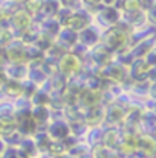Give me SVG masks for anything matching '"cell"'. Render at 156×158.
<instances>
[{"label":"cell","mask_w":156,"mask_h":158,"mask_svg":"<svg viewBox=\"0 0 156 158\" xmlns=\"http://www.w3.org/2000/svg\"><path fill=\"white\" fill-rule=\"evenodd\" d=\"M2 90L9 98H20V96H23V84H21V81H15V79L8 78L6 82L2 85Z\"/></svg>","instance_id":"15"},{"label":"cell","mask_w":156,"mask_h":158,"mask_svg":"<svg viewBox=\"0 0 156 158\" xmlns=\"http://www.w3.org/2000/svg\"><path fill=\"white\" fill-rule=\"evenodd\" d=\"M155 132H156V131H155Z\"/></svg>","instance_id":"51"},{"label":"cell","mask_w":156,"mask_h":158,"mask_svg":"<svg viewBox=\"0 0 156 158\" xmlns=\"http://www.w3.org/2000/svg\"><path fill=\"white\" fill-rule=\"evenodd\" d=\"M61 9L59 0H42V6H41V12L46 19H53L56 17Z\"/></svg>","instance_id":"17"},{"label":"cell","mask_w":156,"mask_h":158,"mask_svg":"<svg viewBox=\"0 0 156 158\" xmlns=\"http://www.w3.org/2000/svg\"><path fill=\"white\" fill-rule=\"evenodd\" d=\"M146 15L141 9H135V11H129L126 12V20L130 26H141V23L144 21Z\"/></svg>","instance_id":"27"},{"label":"cell","mask_w":156,"mask_h":158,"mask_svg":"<svg viewBox=\"0 0 156 158\" xmlns=\"http://www.w3.org/2000/svg\"><path fill=\"white\" fill-rule=\"evenodd\" d=\"M78 41H80L85 47H94L98 43V34L96 29H93L91 26L82 29L78 32Z\"/></svg>","instance_id":"14"},{"label":"cell","mask_w":156,"mask_h":158,"mask_svg":"<svg viewBox=\"0 0 156 158\" xmlns=\"http://www.w3.org/2000/svg\"><path fill=\"white\" fill-rule=\"evenodd\" d=\"M42 34H46L47 37H50V38H53V37H56L59 34V31H61V23H59L58 20L55 19H46V21L42 23Z\"/></svg>","instance_id":"22"},{"label":"cell","mask_w":156,"mask_h":158,"mask_svg":"<svg viewBox=\"0 0 156 158\" xmlns=\"http://www.w3.org/2000/svg\"><path fill=\"white\" fill-rule=\"evenodd\" d=\"M12 2H24V0H12Z\"/></svg>","instance_id":"50"},{"label":"cell","mask_w":156,"mask_h":158,"mask_svg":"<svg viewBox=\"0 0 156 158\" xmlns=\"http://www.w3.org/2000/svg\"><path fill=\"white\" fill-rule=\"evenodd\" d=\"M152 111H153V113H155V114H156V100H155V102H153V106H152Z\"/></svg>","instance_id":"47"},{"label":"cell","mask_w":156,"mask_h":158,"mask_svg":"<svg viewBox=\"0 0 156 158\" xmlns=\"http://www.w3.org/2000/svg\"><path fill=\"white\" fill-rule=\"evenodd\" d=\"M47 134L55 141H62L64 138L71 135V126L64 120H53L47 126Z\"/></svg>","instance_id":"6"},{"label":"cell","mask_w":156,"mask_h":158,"mask_svg":"<svg viewBox=\"0 0 156 158\" xmlns=\"http://www.w3.org/2000/svg\"><path fill=\"white\" fill-rule=\"evenodd\" d=\"M80 158H93V157H91V155H88V154H86V155H83V157H80Z\"/></svg>","instance_id":"49"},{"label":"cell","mask_w":156,"mask_h":158,"mask_svg":"<svg viewBox=\"0 0 156 158\" xmlns=\"http://www.w3.org/2000/svg\"><path fill=\"white\" fill-rule=\"evenodd\" d=\"M155 2L156 0H138V6H139V9H141V11H144V9L147 11V9L155 3Z\"/></svg>","instance_id":"37"},{"label":"cell","mask_w":156,"mask_h":158,"mask_svg":"<svg viewBox=\"0 0 156 158\" xmlns=\"http://www.w3.org/2000/svg\"><path fill=\"white\" fill-rule=\"evenodd\" d=\"M80 58L74 52H64L58 61V70L64 76H73L80 70Z\"/></svg>","instance_id":"3"},{"label":"cell","mask_w":156,"mask_h":158,"mask_svg":"<svg viewBox=\"0 0 156 158\" xmlns=\"http://www.w3.org/2000/svg\"><path fill=\"white\" fill-rule=\"evenodd\" d=\"M6 79H8V75H6L5 69H3V67H0V88H2V85L6 82Z\"/></svg>","instance_id":"40"},{"label":"cell","mask_w":156,"mask_h":158,"mask_svg":"<svg viewBox=\"0 0 156 158\" xmlns=\"http://www.w3.org/2000/svg\"><path fill=\"white\" fill-rule=\"evenodd\" d=\"M30 113H32V117H34V120H35V123H37L38 128L41 125H46L49 122L50 113H49L47 106H35V108L30 110Z\"/></svg>","instance_id":"21"},{"label":"cell","mask_w":156,"mask_h":158,"mask_svg":"<svg viewBox=\"0 0 156 158\" xmlns=\"http://www.w3.org/2000/svg\"><path fill=\"white\" fill-rule=\"evenodd\" d=\"M18 152L21 158H35L39 154L38 148L32 137H23L18 143Z\"/></svg>","instance_id":"11"},{"label":"cell","mask_w":156,"mask_h":158,"mask_svg":"<svg viewBox=\"0 0 156 158\" xmlns=\"http://www.w3.org/2000/svg\"><path fill=\"white\" fill-rule=\"evenodd\" d=\"M3 17H6V15H5V14H3V12H2V9H0V20L3 19ZM8 19H9V17H8Z\"/></svg>","instance_id":"48"},{"label":"cell","mask_w":156,"mask_h":158,"mask_svg":"<svg viewBox=\"0 0 156 158\" xmlns=\"http://www.w3.org/2000/svg\"><path fill=\"white\" fill-rule=\"evenodd\" d=\"M41 6H42V0H24V11L30 17L41 12Z\"/></svg>","instance_id":"29"},{"label":"cell","mask_w":156,"mask_h":158,"mask_svg":"<svg viewBox=\"0 0 156 158\" xmlns=\"http://www.w3.org/2000/svg\"><path fill=\"white\" fill-rule=\"evenodd\" d=\"M149 70H150V65L146 62L144 58H135L130 62V76L138 82H142L147 79Z\"/></svg>","instance_id":"9"},{"label":"cell","mask_w":156,"mask_h":158,"mask_svg":"<svg viewBox=\"0 0 156 158\" xmlns=\"http://www.w3.org/2000/svg\"><path fill=\"white\" fill-rule=\"evenodd\" d=\"M144 59H146V62L150 65V67H153V65H156V50H150L146 56H144Z\"/></svg>","instance_id":"36"},{"label":"cell","mask_w":156,"mask_h":158,"mask_svg":"<svg viewBox=\"0 0 156 158\" xmlns=\"http://www.w3.org/2000/svg\"><path fill=\"white\" fill-rule=\"evenodd\" d=\"M34 141H35V144H37V148H38L39 152H42V151L47 152V149H49V146H50V143H52L53 140L49 137L47 132H35Z\"/></svg>","instance_id":"26"},{"label":"cell","mask_w":156,"mask_h":158,"mask_svg":"<svg viewBox=\"0 0 156 158\" xmlns=\"http://www.w3.org/2000/svg\"><path fill=\"white\" fill-rule=\"evenodd\" d=\"M146 17H147V20L152 23V24H155L156 26V2L147 9V14H146Z\"/></svg>","instance_id":"35"},{"label":"cell","mask_w":156,"mask_h":158,"mask_svg":"<svg viewBox=\"0 0 156 158\" xmlns=\"http://www.w3.org/2000/svg\"><path fill=\"white\" fill-rule=\"evenodd\" d=\"M55 158H73V157H70L68 154H64V155H59V157H55Z\"/></svg>","instance_id":"46"},{"label":"cell","mask_w":156,"mask_h":158,"mask_svg":"<svg viewBox=\"0 0 156 158\" xmlns=\"http://www.w3.org/2000/svg\"><path fill=\"white\" fill-rule=\"evenodd\" d=\"M102 75L106 79L112 81V82H121L123 79L126 78V70L120 62H109L103 67Z\"/></svg>","instance_id":"10"},{"label":"cell","mask_w":156,"mask_h":158,"mask_svg":"<svg viewBox=\"0 0 156 158\" xmlns=\"http://www.w3.org/2000/svg\"><path fill=\"white\" fill-rule=\"evenodd\" d=\"M142 131L146 134H150V132H155L156 131V114L150 110V111H146L139 116V123H138Z\"/></svg>","instance_id":"16"},{"label":"cell","mask_w":156,"mask_h":158,"mask_svg":"<svg viewBox=\"0 0 156 158\" xmlns=\"http://www.w3.org/2000/svg\"><path fill=\"white\" fill-rule=\"evenodd\" d=\"M15 126H17V131L20 132L21 137H32L38 129L35 120L32 117L30 110L15 111Z\"/></svg>","instance_id":"2"},{"label":"cell","mask_w":156,"mask_h":158,"mask_svg":"<svg viewBox=\"0 0 156 158\" xmlns=\"http://www.w3.org/2000/svg\"><path fill=\"white\" fill-rule=\"evenodd\" d=\"M29 75H30V79H32V82H34V84H41V82L46 79V72H44V67L41 69V67L38 65V62H35V64L30 67Z\"/></svg>","instance_id":"28"},{"label":"cell","mask_w":156,"mask_h":158,"mask_svg":"<svg viewBox=\"0 0 156 158\" xmlns=\"http://www.w3.org/2000/svg\"><path fill=\"white\" fill-rule=\"evenodd\" d=\"M111 56H112V52H111L109 49H106L105 46H98V47H96V49L93 50V58H94V61L97 62L98 65H102V67H105L106 64L112 62V61H111Z\"/></svg>","instance_id":"18"},{"label":"cell","mask_w":156,"mask_h":158,"mask_svg":"<svg viewBox=\"0 0 156 158\" xmlns=\"http://www.w3.org/2000/svg\"><path fill=\"white\" fill-rule=\"evenodd\" d=\"M105 118L108 120V123H111V125H117V123H120V122L124 120V111H123L121 106L112 105V106H109L108 111L105 113Z\"/></svg>","instance_id":"20"},{"label":"cell","mask_w":156,"mask_h":158,"mask_svg":"<svg viewBox=\"0 0 156 158\" xmlns=\"http://www.w3.org/2000/svg\"><path fill=\"white\" fill-rule=\"evenodd\" d=\"M32 102L35 103V106H47L50 98L47 93H42V91H35V94L32 96Z\"/></svg>","instance_id":"32"},{"label":"cell","mask_w":156,"mask_h":158,"mask_svg":"<svg viewBox=\"0 0 156 158\" xmlns=\"http://www.w3.org/2000/svg\"><path fill=\"white\" fill-rule=\"evenodd\" d=\"M152 96H153V99L156 100V82L152 85Z\"/></svg>","instance_id":"44"},{"label":"cell","mask_w":156,"mask_h":158,"mask_svg":"<svg viewBox=\"0 0 156 158\" xmlns=\"http://www.w3.org/2000/svg\"><path fill=\"white\" fill-rule=\"evenodd\" d=\"M98 20H100L102 24H106L108 27H112L120 20V12H118V9L115 6H105L98 14Z\"/></svg>","instance_id":"13"},{"label":"cell","mask_w":156,"mask_h":158,"mask_svg":"<svg viewBox=\"0 0 156 158\" xmlns=\"http://www.w3.org/2000/svg\"><path fill=\"white\" fill-rule=\"evenodd\" d=\"M147 79L153 81V84L156 82V65H153V67H150V70H149V76H147Z\"/></svg>","instance_id":"39"},{"label":"cell","mask_w":156,"mask_h":158,"mask_svg":"<svg viewBox=\"0 0 156 158\" xmlns=\"http://www.w3.org/2000/svg\"><path fill=\"white\" fill-rule=\"evenodd\" d=\"M114 6H115L117 9L118 8H120V9H123L124 12L139 9V6H138V0H117Z\"/></svg>","instance_id":"31"},{"label":"cell","mask_w":156,"mask_h":158,"mask_svg":"<svg viewBox=\"0 0 156 158\" xmlns=\"http://www.w3.org/2000/svg\"><path fill=\"white\" fill-rule=\"evenodd\" d=\"M5 72L9 79L21 81L27 75V67H26V64H9V67L5 69Z\"/></svg>","instance_id":"19"},{"label":"cell","mask_w":156,"mask_h":158,"mask_svg":"<svg viewBox=\"0 0 156 158\" xmlns=\"http://www.w3.org/2000/svg\"><path fill=\"white\" fill-rule=\"evenodd\" d=\"M102 143L106 146V148H117L118 143H121V137H120V132L117 129H109L103 134L102 137Z\"/></svg>","instance_id":"23"},{"label":"cell","mask_w":156,"mask_h":158,"mask_svg":"<svg viewBox=\"0 0 156 158\" xmlns=\"http://www.w3.org/2000/svg\"><path fill=\"white\" fill-rule=\"evenodd\" d=\"M109 158H126L124 155H121V154H111V157Z\"/></svg>","instance_id":"45"},{"label":"cell","mask_w":156,"mask_h":158,"mask_svg":"<svg viewBox=\"0 0 156 158\" xmlns=\"http://www.w3.org/2000/svg\"><path fill=\"white\" fill-rule=\"evenodd\" d=\"M111 154H112V151H111L109 148H106L105 144H102V146H96V148H94L91 157L93 158H109Z\"/></svg>","instance_id":"33"},{"label":"cell","mask_w":156,"mask_h":158,"mask_svg":"<svg viewBox=\"0 0 156 158\" xmlns=\"http://www.w3.org/2000/svg\"><path fill=\"white\" fill-rule=\"evenodd\" d=\"M117 0H102V3H105L106 6H114Z\"/></svg>","instance_id":"42"},{"label":"cell","mask_w":156,"mask_h":158,"mask_svg":"<svg viewBox=\"0 0 156 158\" xmlns=\"http://www.w3.org/2000/svg\"><path fill=\"white\" fill-rule=\"evenodd\" d=\"M9 24L12 26V29L18 34L26 32L27 29H30L32 24V17L24 11V9H17L11 17H9Z\"/></svg>","instance_id":"7"},{"label":"cell","mask_w":156,"mask_h":158,"mask_svg":"<svg viewBox=\"0 0 156 158\" xmlns=\"http://www.w3.org/2000/svg\"><path fill=\"white\" fill-rule=\"evenodd\" d=\"M90 21H91V19H90V15L86 12L79 11V12H70L65 17V20L62 21V26L68 27V29H71L74 32H80L82 29L90 26Z\"/></svg>","instance_id":"5"},{"label":"cell","mask_w":156,"mask_h":158,"mask_svg":"<svg viewBox=\"0 0 156 158\" xmlns=\"http://www.w3.org/2000/svg\"><path fill=\"white\" fill-rule=\"evenodd\" d=\"M47 154H50L52 157H59V155H64V154H67V148H65V144L62 143V141H52L50 143V146H49V149H47Z\"/></svg>","instance_id":"30"},{"label":"cell","mask_w":156,"mask_h":158,"mask_svg":"<svg viewBox=\"0 0 156 158\" xmlns=\"http://www.w3.org/2000/svg\"><path fill=\"white\" fill-rule=\"evenodd\" d=\"M0 158H21L17 146H6V149L3 151V154L0 155Z\"/></svg>","instance_id":"34"},{"label":"cell","mask_w":156,"mask_h":158,"mask_svg":"<svg viewBox=\"0 0 156 158\" xmlns=\"http://www.w3.org/2000/svg\"><path fill=\"white\" fill-rule=\"evenodd\" d=\"M56 37H58V46L62 47V49H65V50L71 49L78 43V32H74V31H71L68 27L61 29Z\"/></svg>","instance_id":"12"},{"label":"cell","mask_w":156,"mask_h":158,"mask_svg":"<svg viewBox=\"0 0 156 158\" xmlns=\"http://www.w3.org/2000/svg\"><path fill=\"white\" fill-rule=\"evenodd\" d=\"M85 118H86L88 123H91V125H97V123H100V122L105 118V111H103L98 105L90 106V110H88V113H86Z\"/></svg>","instance_id":"24"},{"label":"cell","mask_w":156,"mask_h":158,"mask_svg":"<svg viewBox=\"0 0 156 158\" xmlns=\"http://www.w3.org/2000/svg\"><path fill=\"white\" fill-rule=\"evenodd\" d=\"M103 46L111 52H124L129 46V31L123 24H115L109 27L103 37Z\"/></svg>","instance_id":"1"},{"label":"cell","mask_w":156,"mask_h":158,"mask_svg":"<svg viewBox=\"0 0 156 158\" xmlns=\"http://www.w3.org/2000/svg\"><path fill=\"white\" fill-rule=\"evenodd\" d=\"M6 146H8V144H6V141H5V140H3V138L0 137V155H2V154H3V151H5V149H6Z\"/></svg>","instance_id":"41"},{"label":"cell","mask_w":156,"mask_h":158,"mask_svg":"<svg viewBox=\"0 0 156 158\" xmlns=\"http://www.w3.org/2000/svg\"><path fill=\"white\" fill-rule=\"evenodd\" d=\"M79 99L82 100L83 105H86V106L90 108V106L97 105L100 96H98V93L96 91V90H86V91H83V93L79 96Z\"/></svg>","instance_id":"25"},{"label":"cell","mask_w":156,"mask_h":158,"mask_svg":"<svg viewBox=\"0 0 156 158\" xmlns=\"http://www.w3.org/2000/svg\"><path fill=\"white\" fill-rule=\"evenodd\" d=\"M137 154L144 158H150L156 155V140L150 134H144L137 137Z\"/></svg>","instance_id":"8"},{"label":"cell","mask_w":156,"mask_h":158,"mask_svg":"<svg viewBox=\"0 0 156 158\" xmlns=\"http://www.w3.org/2000/svg\"><path fill=\"white\" fill-rule=\"evenodd\" d=\"M5 49H6V58L9 64H26L27 62V49L24 43L11 41L8 46H5Z\"/></svg>","instance_id":"4"},{"label":"cell","mask_w":156,"mask_h":158,"mask_svg":"<svg viewBox=\"0 0 156 158\" xmlns=\"http://www.w3.org/2000/svg\"><path fill=\"white\" fill-rule=\"evenodd\" d=\"M85 3H88V5H98V3H102V0H83Z\"/></svg>","instance_id":"43"},{"label":"cell","mask_w":156,"mask_h":158,"mask_svg":"<svg viewBox=\"0 0 156 158\" xmlns=\"http://www.w3.org/2000/svg\"><path fill=\"white\" fill-rule=\"evenodd\" d=\"M5 64H8V58H6V49H5V46H0V67H3Z\"/></svg>","instance_id":"38"}]
</instances>
